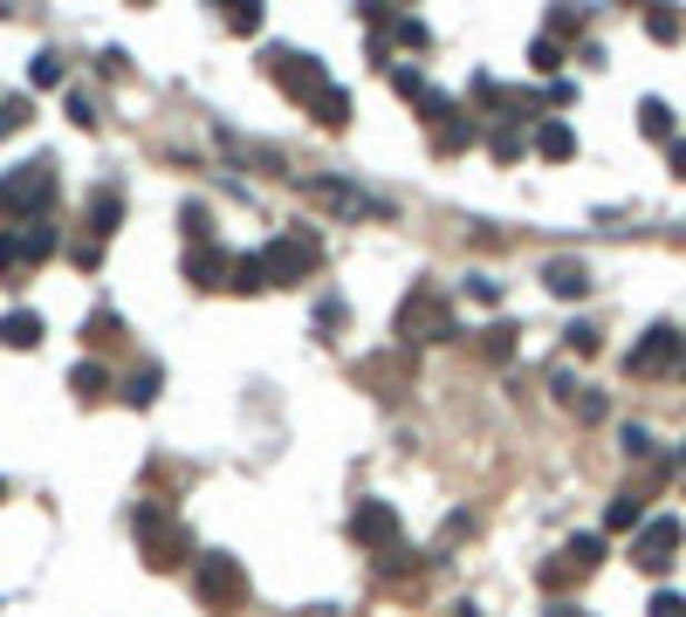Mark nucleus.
Here are the masks:
<instances>
[{
    "instance_id": "34",
    "label": "nucleus",
    "mask_w": 686,
    "mask_h": 617,
    "mask_svg": "<svg viewBox=\"0 0 686 617\" xmlns=\"http://www.w3.org/2000/svg\"><path fill=\"white\" fill-rule=\"evenodd\" d=\"M563 337H570V350H577V357H597V344H604V337H597V322H570Z\"/></svg>"
},
{
    "instance_id": "39",
    "label": "nucleus",
    "mask_w": 686,
    "mask_h": 617,
    "mask_svg": "<svg viewBox=\"0 0 686 617\" xmlns=\"http://www.w3.org/2000/svg\"><path fill=\"white\" fill-rule=\"evenodd\" d=\"M21 123H28V103H21V97H8V103H0V138H14Z\"/></svg>"
},
{
    "instance_id": "43",
    "label": "nucleus",
    "mask_w": 686,
    "mask_h": 617,
    "mask_svg": "<svg viewBox=\"0 0 686 617\" xmlns=\"http://www.w3.org/2000/svg\"><path fill=\"white\" fill-rule=\"evenodd\" d=\"M570 411H577V419H604V398H597V391H584V385H577V398H570Z\"/></svg>"
},
{
    "instance_id": "48",
    "label": "nucleus",
    "mask_w": 686,
    "mask_h": 617,
    "mask_svg": "<svg viewBox=\"0 0 686 617\" xmlns=\"http://www.w3.org/2000/svg\"><path fill=\"white\" fill-rule=\"evenodd\" d=\"M0 494H8V480H0Z\"/></svg>"
},
{
    "instance_id": "32",
    "label": "nucleus",
    "mask_w": 686,
    "mask_h": 617,
    "mask_svg": "<svg viewBox=\"0 0 686 617\" xmlns=\"http://www.w3.org/2000/svg\"><path fill=\"white\" fill-rule=\"evenodd\" d=\"M556 62H563V49H556L549 34H536V41H529V69H536V76H556Z\"/></svg>"
},
{
    "instance_id": "44",
    "label": "nucleus",
    "mask_w": 686,
    "mask_h": 617,
    "mask_svg": "<svg viewBox=\"0 0 686 617\" xmlns=\"http://www.w3.org/2000/svg\"><path fill=\"white\" fill-rule=\"evenodd\" d=\"M69 261H76V268H97V261H103V247H97V240H76V247H69Z\"/></svg>"
},
{
    "instance_id": "17",
    "label": "nucleus",
    "mask_w": 686,
    "mask_h": 617,
    "mask_svg": "<svg viewBox=\"0 0 686 617\" xmlns=\"http://www.w3.org/2000/svg\"><path fill=\"white\" fill-rule=\"evenodd\" d=\"M42 337H49V322L34 309H8V316H0V344H8V350H34Z\"/></svg>"
},
{
    "instance_id": "35",
    "label": "nucleus",
    "mask_w": 686,
    "mask_h": 617,
    "mask_svg": "<svg viewBox=\"0 0 686 617\" xmlns=\"http://www.w3.org/2000/svg\"><path fill=\"white\" fill-rule=\"evenodd\" d=\"M645 34H653V41H673V34H679V14H673V8H653V14H645Z\"/></svg>"
},
{
    "instance_id": "18",
    "label": "nucleus",
    "mask_w": 686,
    "mask_h": 617,
    "mask_svg": "<svg viewBox=\"0 0 686 617\" xmlns=\"http://www.w3.org/2000/svg\"><path fill=\"white\" fill-rule=\"evenodd\" d=\"M474 138H480V123H474V117H460V110H447V117L433 123V145L447 151V158H454V151H467Z\"/></svg>"
},
{
    "instance_id": "31",
    "label": "nucleus",
    "mask_w": 686,
    "mask_h": 617,
    "mask_svg": "<svg viewBox=\"0 0 686 617\" xmlns=\"http://www.w3.org/2000/svg\"><path fill=\"white\" fill-rule=\"evenodd\" d=\"M28 82H34V90H56V82H62V56H49V49H42V56L28 62Z\"/></svg>"
},
{
    "instance_id": "4",
    "label": "nucleus",
    "mask_w": 686,
    "mask_h": 617,
    "mask_svg": "<svg viewBox=\"0 0 686 617\" xmlns=\"http://www.w3.org/2000/svg\"><path fill=\"white\" fill-rule=\"evenodd\" d=\"M192 597L199 604H207V610H240V604H248V569H240L233 556H220V549H207V556H199L192 563Z\"/></svg>"
},
{
    "instance_id": "33",
    "label": "nucleus",
    "mask_w": 686,
    "mask_h": 617,
    "mask_svg": "<svg viewBox=\"0 0 686 617\" xmlns=\"http://www.w3.org/2000/svg\"><path fill=\"white\" fill-rule=\"evenodd\" d=\"M179 220H186V240H213V220H207V206H199V199L179 206Z\"/></svg>"
},
{
    "instance_id": "15",
    "label": "nucleus",
    "mask_w": 686,
    "mask_h": 617,
    "mask_svg": "<svg viewBox=\"0 0 686 617\" xmlns=\"http://www.w3.org/2000/svg\"><path fill=\"white\" fill-rule=\"evenodd\" d=\"M220 145L240 158V165H255V172L261 179H275V172H289V165H281V151L275 145H255V138H240V131H227V123H220Z\"/></svg>"
},
{
    "instance_id": "24",
    "label": "nucleus",
    "mask_w": 686,
    "mask_h": 617,
    "mask_svg": "<svg viewBox=\"0 0 686 617\" xmlns=\"http://www.w3.org/2000/svg\"><path fill=\"white\" fill-rule=\"evenodd\" d=\"M638 131L653 138V145H673V110H666L659 97H645V103H638Z\"/></svg>"
},
{
    "instance_id": "5",
    "label": "nucleus",
    "mask_w": 686,
    "mask_h": 617,
    "mask_svg": "<svg viewBox=\"0 0 686 617\" xmlns=\"http://www.w3.org/2000/svg\"><path fill=\"white\" fill-rule=\"evenodd\" d=\"M268 76H275V90L281 97H296L302 110L322 97V90H330V69H322L316 56H302V49H268V62H261Z\"/></svg>"
},
{
    "instance_id": "21",
    "label": "nucleus",
    "mask_w": 686,
    "mask_h": 617,
    "mask_svg": "<svg viewBox=\"0 0 686 617\" xmlns=\"http://www.w3.org/2000/svg\"><path fill=\"white\" fill-rule=\"evenodd\" d=\"M227 288H240V296H261V288H268L261 247H255V255H233V268H227Z\"/></svg>"
},
{
    "instance_id": "47",
    "label": "nucleus",
    "mask_w": 686,
    "mask_h": 617,
    "mask_svg": "<svg viewBox=\"0 0 686 617\" xmlns=\"http://www.w3.org/2000/svg\"><path fill=\"white\" fill-rule=\"evenodd\" d=\"M679 474H686V446H679Z\"/></svg>"
},
{
    "instance_id": "27",
    "label": "nucleus",
    "mask_w": 686,
    "mask_h": 617,
    "mask_svg": "<svg viewBox=\"0 0 686 617\" xmlns=\"http://www.w3.org/2000/svg\"><path fill=\"white\" fill-rule=\"evenodd\" d=\"M158 391H166V370H158V364H145V370H138V378L125 385V405H138V411H145V405H151Z\"/></svg>"
},
{
    "instance_id": "45",
    "label": "nucleus",
    "mask_w": 686,
    "mask_h": 617,
    "mask_svg": "<svg viewBox=\"0 0 686 617\" xmlns=\"http://www.w3.org/2000/svg\"><path fill=\"white\" fill-rule=\"evenodd\" d=\"M653 617H686V597H673V590H659V597H653Z\"/></svg>"
},
{
    "instance_id": "40",
    "label": "nucleus",
    "mask_w": 686,
    "mask_h": 617,
    "mask_svg": "<svg viewBox=\"0 0 686 617\" xmlns=\"http://www.w3.org/2000/svg\"><path fill=\"white\" fill-rule=\"evenodd\" d=\"M69 117L90 131V123H97V97H90V90H69Z\"/></svg>"
},
{
    "instance_id": "12",
    "label": "nucleus",
    "mask_w": 686,
    "mask_h": 617,
    "mask_svg": "<svg viewBox=\"0 0 686 617\" xmlns=\"http://www.w3.org/2000/svg\"><path fill=\"white\" fill-rule=\"evenodd\" d=\"M679 350H686V337H679V329L653 322V329H645V337L632 344L625 370H632V378H659V370H673V364H679Z\"/></svg>"
},
{
    "instance_id": "46",
    "label": "nucleus",
    "mask_w": 686,
    "mask_h": 617,
    "mask_svg": "<svg viewBox=\"0 0 686 617\" xmlns=\"http://www.w3.org/2000/svg\"><path fill=\"white\" fill-rule=\"evenodd\" d=\"M673 172L686 179V138H673Z\"/></svg>"
},
{
    "instance_id": "41",
    "label": "nucleus",
    "mask_w": 686,
    "mask_h": 617,
    "mask_svg": "<svg viewBox=\"0 0 686 617\" xmlns=\"http://www.w3.org/2000/svg\"><path fill=\"white\" fill-rule=\"evenodd\" d=\"M577 28H584V14H577V8H556V14H549V41H563V34H577Z\"/></svg>"
},
{
    "instance_id": "25",
    "label": "nucleus",
    "mask_w": 686,
    "mask_h": 617,
    "mask_svg": "<svg viewBox=\"0 0 686 617\" xmlns=\"http://www.w3.org/2000/svg\"><path fill=\"white\" fill-rule=\"evenodd\" d=\"M83 337H90V350H117V344H125V322H117L110 309H97V316L83 322Z\"/></svg>"
},
{
    "instance_id": "23",
    "label": "nucleus",
    "mask_w": 686,
    "mask_h": 617,
    "mask_svg": "<svg viewBox=\"0 0 686 617\" xmlns=\"http://www.w3.org/2000/svg\"><path fill=\"white\" fill-rule=\"evenodd\" d=\"M309 117L322 123V131H344V123H350V97L337 90V82H330V90H322L316 103H309Z\"/></svg>"
},
{
    "instance_id": "9",
    "label": "nucleus",
    "mask_w": 686,
    "mask_h": 617,
    "mask_svg": "<svg viewBox=\"0 0 686 617\" xmlns=\"http://www.w3.org/2000/svg\"><path fill=\"white\" fill-rule=\"evenodd\" d=\"M316 261H322V247H316V240H302V233H275V240L261 247V268H268V288H289V281H309V275H316Z\"/></svg>"
},
{
    "instance_id": "22",
    "label": "nucleus",
    "mask_w": 686,
    "mask_h": 617,
    "mask_svg": "<svg viewBox=\"0 0 686 617\" xmlns=\"http://www.w3.org/2000/svg\"><path fill=\"white\" fill-rule=\"evenodd\" d=\"M604 528H618V535L632 528V535H638V528H645V494H612V508H604Z\"/></svg>"
},
{
    "instance_id": "36",
    "label": "nucleus",
    "mask_w": 686,
    "mask_h": 617,
    "mask_svg": "<svg viewBox=\"0 0 686 617\" xmlns=\"http://www.w3.org/2000/svg\"><path fill=\"white\" fill-rule=\"evenodd\" d=\"M488 145H495V158H521V131H515V123H495Z\"/></svg>"
},
{
    "instance_id": "6",
    "label": "nucleus",
    "mask_w": 686,
    "mask_h": 617,
    "mask_svg": "<svg viewBox=\"0 0 686 617\" xmlns=\"http://www.w3.org/2000/svg\"><path fill=\"white\" fill-rule=\"evenodd\" d=\"M56 247H62V233H56L49 220H28L21 233H0V275L21 288V281H28V268H42Z\"/></svg>"
},
{
    "instance_id": "11",
    "label": "nucleus",
    "mask_w": 686,
    "mask_h": 617,
    "mask_svg": "<svg viewBox=\"0 0 686 617\" xmlns=\"http://www.w3.org/2000/svg\"><path fill=\"white\" fill-rule=\"evenodd\" d=\"M679 543H686V528L673 521V515H653V521H645L638 535H632V563L638 569H673V556H679Z\"/></svg>"
},
{
    "instance_id": "2",
    "label": "nucleus",
    "mask_w": 686,
    "mask_h": 617,
    "mask_svg": "<svg viewBox=\"0 0 686 617\" xmlns=\"http://www.w3.org/2000/svg\"><path fill=\"white\" fill-rule=\"evenodd\" d=\"M49 199H56V158H28L14 165L8 179H0V220H42L49 213Z\"/></svg>"
},
{
    "instance_id": "19",
    "label": "nucleus",
    "mask_w": 686,
    "mask_h": 617,
    "mask_svg": "<svg viewBox=\"0 0 686 617\" xmlns=\"http://www.w3.org/2000/svg\"><path fill=\"white\" fill-rule=\"evenodd\" d=\"M69 391L83 398V405H103L117 385H110V370H103V364H76V370H69Z\"/></svg>"
},
{
    "instance_id": "14",
    "label": "nucleus",
    "mask_w": 686,
    "mask_h": 617,
    "mask_svg": "<svg viewBox=\"0 0 686 617\" xmlns=\"http://www.w3.org/2000/svg\"><path fill=\"white\" fill-rule=\"evenodd\" d=\"M543 281H549V296H563V302H584V296H590V268L570 261V255H556V261L543 268Z\"/></svg>"
},
{
    "instance_id": "3",
    "label": "nucleus",
    "mask_w": 686,
    "mask_h": 617,
    "mask_svg": "<svg viewBox=\"0 0 686 617\" xmlns=\"http://www.w3.org/2000/svg\"><path fill=\"white\" fill-rule=\"evenodd\" d=\"M398 344H406V350H419V344H447L454 337V309H447V296H439V288H412V296L406 302H398Z\"/></svg>"
},
{
    "instance_id": "37",
    "label": "nucleus",
    "mask_w": 686,
    "mask_h": 617,
    "mask_svg": "<svg viewBox=\"0 0 686 617\" xmlns=\"http://www.w3.org/2000/svg\"><path fill=\"white\" fill-rule=\"evenodd\" d=\"M467 302H501V281L495 275H467Z\"/></svg>"
},
{
    "instance_id": "13",
    "label": "nucleus",
    "mask_w": 686,
    "mask_h": 617,
    "mask_svg": "<svg viewBox=\"0 0 686 617\" xmlns=\"http://www.w3.org/2000/svg\"><path fill=\"white\" fill-rule=\"evenodd\" d=\"M227 268H233V255L220 240H186V281L192 288H227Z\"/></svg>"
},
{
    "instance_id": "10",
    "label": "nucleus",
    "mask_w": 686,
    "mask_h": 617,
    "mask_svg": "<svg viewBox=\"0 0 686 617\" xmlns=\"http://www.w3.org/2000/svg\"><path fill=\"white\" fill-rule=\"evenodd\" d=\"M350 543L371 549V556L406 549V535H398V508H391V501H357V508H350Z\"/></svg>"
},
{
    "instance_id": "1",
    "label": "nucleus",
    "mask_w": 686,
    "mask_h": 617,
    "mask_svg": "<svg viewBox=\"0 0 686 617\" xmlns=\"http://www.w3.org/2000/svg\"><path fill=\"white\" fill-rule=\"evenodd\" d=\"M131 528H138V543H145V563H151V569H179L186 556H199V549H192V528H186L166 501H145V508L131 515Z\"/></svg>"
},
{
    "instance_id": "29",
    "label": "nucleus",
    "mask_w": 686,
    "mask_h": 617,
    "mask_svg": "<svg viewBox=\"0 0 686 617\" xmlns=\"http://www.w3.org/2000/svg\"><path fill=\"white\" fill-rule=\"evenodd\" d=\"M391 90L406 97V103H426V97H433V82H426L419 69H391Z\"/></svg>"
},
{
    "instance_id": "42",
    "label": "nucleus",
    "mask_w": 686,
    "mask_h": 617,
    "mask_svg": "<svg viewBox=\"0 0 686 617\" xmlns=\"http://www.w3.org/2000/svg\"><path fill=\"white\" fill-rule=\"evenodd\" d=\"M316 329H322V337H330V329H344V302H337V296H322V309H316Z\"/></svg>"
},
{
    "instance_id": "38",
    "label": "nucleus",
    "mask_w": 686,
    "mask_h": 617,
    "mask_svg": "<svg viewBox=\"0 0 686 617\" xmlns=\"http://www.w3.org/2000/svg\"><path fill=\"white\" fill-rule=\"evenodd\" d=\"M625 452H632V460H659V452H653V432H645V426H625Z\"/></svg>"
},
{
    "instance_id": "28",
    "label": "nucleus",
    "mask_w": 686,
    "mask_h": 617,
    "mask_svg": "<svg viewBox=\"0 0 686 617\" xmlns=\"http://www.w3.org/2000/svg\"><path fill=\"white\" fill-rule=\"evenodd\" d=\"M391 41H406V49H433V28H426L419 14H398V21H391Z\"/></svg>"
},
{
    "instance_id": "20",
    "label": "nucleus",
    "mask_w": 686,
    "mask_h": 617,
    "mask_svg": "<svg viewBox=\"0 0 686 617\" xmlns=\"http://www.w3.org/2000/svg\"><path fill=\"white\" fill-rule=\"evenodd\" d=\"M536 151L549 158V165H563V158H577V131H570V123H536Z\"/></svg>"
},
{
    "instance_id": "30",
    "label": "nucleus",
    "mask_w": 686,
    "mask_h": 617,
    "mask_svg": "<svg viewBox=\"0 0 686 617\" xmlns=\"http://www.w3.org/2000/svg\"><path fill=\"white\" fill-rule=\"evenodd\" d=\"M227 28L233 34H261V8L255 0H227Z\"/></svg>"
},
{
    "instance_id": "7",
    "label": "nucleus",
    "mask_w": 686,
    "mask_h": 617,
    "mask_svg": "<svg viewBox=\"0 0 686 617\" xmlns=\"http://www.w3.org/2000/svg\"><path fill=\"white\" fill-rule=\"evenodd\" d=\"M597 563H604V535H570V543H563V556H549V563L536 569V584H543L549 597H563L570 584H584Z\"/></svg>"
},
{
    "instance_id": "8",
    "label": "nucleus",
    "mask_w": 686,
    "mask_h": 617,
    "mask_svg": "<svg viewBox=\"0 0 686 617\" xmlns=\"http://www.w3.org/2000/svg\"><path fill=\"white\" fill-rule=\"evenodd\" d=\"M322 213H344V220H391V199L365 192V186H350V179H309L302 186Z\"/></svg>"
},
{
    "instance_id": "16",
    "label": "nucleus",
    "mask_w": 686,
    "mask_h": 617,
    "mask_svg": "<svg viewBox=\"0 0 686 617\" xmlns=\"http://www.w3.org/2000/svg\"><path fill=\"white\" fill-rule=\"evenodd\" d=\"M117 220H125V186H97L90 192V240L103 247L117 233Z\"/></svg>"
},
{
    "instance_id": "26",
    "label": "nucleus",
    "mask_w": 686,
    "mask_h": 617,
    "mask_svg": "<svg viewBox=\"0 0 686 617\" xmlns=\"http://www.w3.org/2000/svg\"><path fill=\"white\" fill-rule=\"evenodd\" d=\"M515 337H521L515 322H488V329H480V350H488V364H508V357H515Z\"/></svg>"
}]
</instances>
